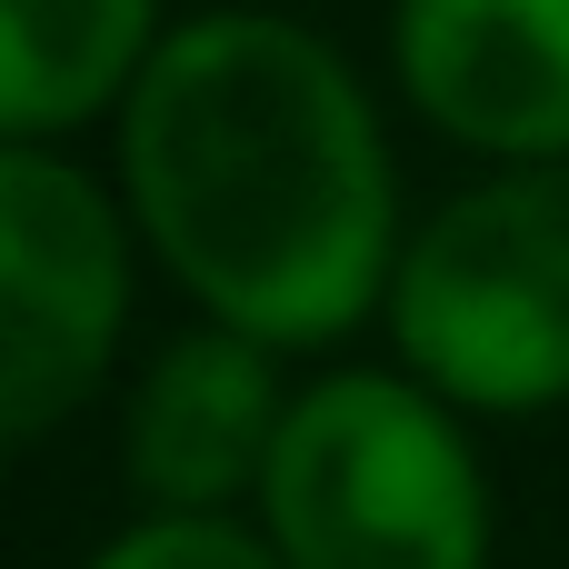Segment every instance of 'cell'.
I'll return each mask as SVG.
<instances>
[{
    "label": "cell",
    "mask_w": 569,
    "mask_h": 569,
    "mask_svg": "<svg viewBox=\"0 0 569 569\" xmlns=\"http://www.w3.org/2000/svg\"><path fill=\"white\" fill-rule=\"evenodd\" d=\"M120 190L160 270L270 350L340 340L400 270V190L350 60L270 10H210L120 100Z\"/></svg>",
    "instance_id": "6da1fadb"
},
{
    "label": "cell",
    "mask_w": 569,
    "mask_h": 569,
    "mask_svg": "<svg viewBox=\"0 0 569 569\" xmlns=\"http://www.w3.org/2000/svg\"><path fill=\"white\" fill-rule=\"evenodd\" d=\"M260 530L290 569H490V480L430 380L340 370L290 400Z\"/></svg>",
    "instance_id": "7a4b0ae2"
},
{
    "label": "cell",
    "mask_w": 569,
    "mask_h": 569,
    "mask_svg": "<svg viewBox=\"0 0 569 569\" xmlns=\"http://www.w3.org/2000/svg\"><path fill=\"white\" fill-rule=\"evenodd\" d=\"M390 340L450 410L569 400V160L460 190L390 270Z\"/></svg>",
    "instance_id": "3957f363"
},
{
    "label": "cell",
    "mask_w": 569,
    "mask_h": 569,
    "mask_svg": "<svg viewBox=\"0 0 569 569\" xmlns=\"http://www.w3.org/2000/svg\"><path fill=\"white\" fill-rule=\"evenodd\" d=\"M130 320V230L50 150L0 140V450L60 430Z\"/></svg>",
    "instance_id": "277c9868"
},
{
    "label": "cell",
    "mask_w": 569,
    "mask_h": 569,
    "mask_svg": "<svg viewBox=\"0 0 569 569\" xmlns=\"http://www.w3.org/2000/svg\"><path fill=\"white\" fill-rule=\"evenodd\" d=\"M390 50L450 140L490 160H569V0H400Z\"/></svg>",
    "instance_id": "5b68a950"
},
{
    "label": "cell",
    "mask_w": 569,
    "mask_h": 569,
    "mask_svg": "<svg viewBox=\"0 0 569 569\" xmlns=\"http://www.w3.org/2000/svg\"><path fill=\"white\" fill-rule=\"evenodd\" d=\"M280 420H290V390L270 370V340L210 320L140 370V400H130V430H120L130 490L150 510H230L240 490L260 500Z\"/></svg>",
    "instance_id": "8992f818"
},
{
    "label": "cell",
    "mask_w": 569,
    "mask_h": 569,
    "mask_svg": "<svg viewBox=\"0 0 569 569\" xmlns=\"http://www.w3.org/2000/svg\"><path fill=\"white\" fill-rule=\"evenodd\" d=\"M160 0H0V140H50L150 70Z\"/></svg>",
    "instance_id": "52a82bcc"
},
{
    "label": "cell",
    "mask_w": 569,
    "mask_h": 569,
    "mask_svg": "<svg viewBox=\"0 0 569 569\" xmlns=\"http://www.w3.org/2000/svg\"><path fill=\"white\" fill-rule=\"evenodd\" d=\"M90 569H290V560L270 550V530H240L230 510H150Z\"/></svg>",
    "instance_id": "ba28073f"
}]
</instances>
